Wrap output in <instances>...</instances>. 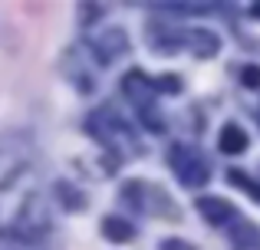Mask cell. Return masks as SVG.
Segmentation results:
<instances>
[{"label": "cell", "instance_id": "obj_1", "mask_svg": "<svg viewBox=\"0 0 260 250\" xmlns=\"http://www.w3.org/2000/svg\"><path fill=\"white\" fill-rule=\"evenodd\" d=\"M53 231L50 204L40 191L37 171L17 152L0 148V234L43 247Z\"/></svg>", "mask_w": 260, "mask_h": 250}, {"label": "cell", "instance_id": "obj_2", "mask_svg": "<svg viewBox=\"0 0 260 250\" xmlns=\"http://www.w3.org/2000/svg\"><path fill=\"white\" fill-rule=\"evenodd\" d=\"M168 161H172V168L181 174V185L184 188H198V185H204V181H208V161H204L194 148L175 145L172 155H168Z\"/></svg>", "mask_w": 260, "mask_h": 250}, {"label": "cell", "instance_id": "obj_3", "mask_svg": "<svg viewBox=\"0 0 260 250\" xmlns=\"http://www.w3.org/2000/svg\"><path fill=\"white\" fill-rule=\"evenodd\" d=\"M198 214H201L208 224H214V227H221V224H228L231 218H234V207H231V201H224V198H201L198 201Z\"/></svg>", "mask_w": 260, "mask_h": 250}, {"label": "cell", "instance_id": "obj_4", "mask_svg": "<svg viewBox=\"0 0 260 250\" xmlns=\"http://www.w3.org/2000/svg\"><path fill=\"white\" fill-rule=\"evenodd\" d=\"M247 145H250V138L241 125H224L221 128V138H217V148H221V152L241 155V152H247Z\"/></svg>", "mask_w": 260, "mask_h": 250}, {"label": "cell", "instance_id": "obj_5", "mask_svg": "<svg viewBox=\"0 0 260 250\" xmlns=\"http://www.w3.org/2000/svg\"><path fill=\"white\" fill-rule=\"evenodd\" d=\"M102 237L112 240V244H125V240L135 237V231H132V224H128L125 218H115V214H109V218L102 221Z\"/></svg>", "mask_w": 260, "mask_h": 250}, {"label": "cell", "instance_id": "obj_6", "mask_svg": "<svg viewBox=\"0 0 260 250\" xmlns=\"http://www.w3.org/2000/svg\"><path fill=\"white\" fill-rule=\"evenodd\" d=\"M228 181H231L234 188H241V191H247V194H250L254 201H260V185H257V181H250V178H247V171H241V168H234V171H228Z\"/></svg>", "mask_w": 260, "mask_h": 250}, {"label": "cell", "instance_id": "obj_7", "mask_svg": "<svg viewBox=\"0 0 260 250\" xmlns=\"http://www.w3.org/2000/svg\"><path fill=\"white\" fill-rule=\"evenodd\" d=\"M191 40H198V46H194L198 56H214L217 46H221L214 33H204V30H194V33H191Z\"/></svg>", "mask_w": 260, "mask_h": 250}, {"label": "cell", "instance_id": "obj_8", "mask_svg": "<svg viewBox=\"0 0 260 250\" xmlns=\"http://www.w3.org/2000/svg\"><path fill=\"white\" fill-rule=\"evenodd\" d=\"M56 191H59V194H66V201H63L66 207H73V211H83V207H86V204H83V194H79L76 188L70 191V185H56Z\"/></svg>", "mask_w": 260, "mask_h": 250}, {"label": "cell", "instance_id": "obj_9", "mask_svg": "<svg viewBox=\"0 0 260 250\" xmlns=\"http://www.w3.org/2000/svg\"><path fill=\"white\" fill-rule=\"evenodd\" d=\"M0 250H40V247L23 244V240H17V237H7V234H0Z\"/></svg>", "mask_w": 260, "mask_h": 250}, {"label": "cell", "instance_id": "obj_10", "mask_svg": "<svg viewBox=\"0 0 260 250\" xmlns=\"http://www.w3.org/2000/svg\"><path fill=\"white\" fill-rule=\"evenodd\" d=\"M244 86H250V89H257L260 86V66H244Z\"/></svg>", "mask_w": 260, "mask_h": 250}, {"label": "cell", "instance_id": "obj_11", "mask_svg": "<svg viewBox=\"0 0 260 250\" xmlns=\"http://www.w3.org/2000/svg\"><path fill=\"white\" fill-rule=\"evenodd\" d=\"M158 250H194L191 244H184V240H178V237H168V240H161V247Z\"/></svg>", "mask_w": 260, "mask_h": 250}, {"label": "cell", "instance_id": "obj_12", "mask_svg": "<svg viewBox=\"0 0 260 250\" xmlns=\"http://www.w3.org/2000/svg\"><path fill=\"white\" fill-rule=\"evenodd\" d=\"M257 13H260V7H254V17H257Z\"/></svg>", "mask_w": 260, "mask_h": 250}]
</instances>
